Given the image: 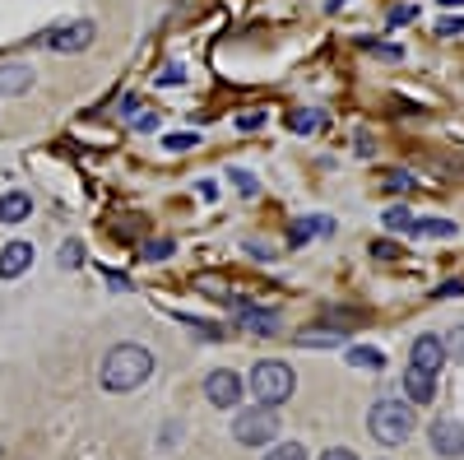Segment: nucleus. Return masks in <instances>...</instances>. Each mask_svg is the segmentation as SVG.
Masks as SVG:
<instances>
[{"label": "nucleus", "instance_id": "11", "mask_svg": "<svg viewBox=\"0 0 464 460\" xmlns=\"http://www.w3.org/2000/svg\"><path fill=\"white\" fill-rule=\"evenodd\" d=\"M237 312H242L237 317L242 330H251V335H279V317L275 312H260V307H246V302L237 307Z\"/></svg>", "mask_w": 464, "mask_h": 460}, {"label": "nucleus", "instance_id": "1", "mask_svg": "<svg viewBox=\"0 0 464 460\" xmlns=\"http://www.w3.org/2000/svg\"><path fill=\"white\" fill-rule=\"evenodd\" d=\"M153 372V354L140 349V344H116V349H107L102 358V387L107 391H135L144 387Z\"/></svg>", "mask_w": 464, "mask_h": 460}, {"label": "nucleus", "instance_id": "9", "mask_svg": "<svg viewBox=\"0 0 464 460\" xmlns=\"http://www.w3.org/2000/svg\"><path fill=\"white\" fill-rule=\"evenodd\" d=\"M37 84V74H33V65H0V93H10V98H19V93H28Z\"/></svg>", "mask_w": 464, "mask_h": 460}, {"label": "nucleus", "instance_id": "3", "mask_svg": "<svg viewBox=\"0 0 464 460\" xmlns=\"http://www.w3.org/2000/svg\"><path fill=\"white\" fill-rule=\"evenodd\" d=\"M293 387H297V377H293V367L279 363V358L251 367V391H256V400L269 405V409H279V405L293 396Z\"/></svg>", "mask_w": 464, "mask_h": 460}, {"label": "nucleus", "instance_id": "30", "mask_svg": "<svg viewBox=\"0 0 464 460\" xmlns=\"http://www.w3.org/2000/svg\"><path fill=\"white\" fill-rule=\"evenodd\" d=\"M437 33H441V37H450V33H464V19H441V24H437Z\"/></svg>", "mask_w": 464, "mask_h": 460}, {"label": "nucleus", "instance_id": "23", "mask_svg": "<svg viewBox=\"0 0 464 460\" xmlns=\"http://www.w3.org/2000/svg\"><path fill=\"white\" fill-rule=\"evenodd\" d=\"M446 358H455V363H464V326L446 339Z\"/></svg>", "mask_w": 464, "mask_h": 460}, {"label": "nucleus", "instance_id": "27", "mask_svg": "<svg viewBox=\"0 0 464 460\" xmlns=\"http://www.w3.org/2000/svg\"><path fill=\"white\" fill-rule=\"evenodd\" d=\"M163 144H168L172 153H186V149H196V135H168Z\"/></svg>", "mask_w": 464, "mask_h": 460}, {"label": "nucleus", "instance_id": "22", "mask_svg": "<svg viewBox=\"0 0 464 460\" xmlns=\"http://www.w3.org/2000/svg\"><path fill=\"white\" fill-rule=\"evenodd\" d=\"M381 181H385L381 191H391V196H404V191H409V177H404V172H385Z\"/></svg>", "mask_w": 464, "mask_h": 460}, {"label": "nucleus", "instance_id": "20", "mask_svg": "<svg viewBox=\"0 0 464 460\" xmlns=\"http://www.w3.org/2000/svg\"><path fill=\"white\" fill-rule=\"evenodd\" d=\"M172 256V238H159V242H144V260H168Z\"/></svg>", "mask_w": 464, "mask_h": 460}, {"label": "nucleus", "instance_id": "21", "mask_svg": "<svg viewBox=\"0 0 464 460\" xmlns=\"http://www.w3.org/2000/svg\"><path fill=\"white\" fill-rule=\"evenodd\" d=\"M181 321H186L190 330H196L200 339H223V330H218V326H209V321H196V317H181Z\"/></svg>", "mask_w": 464, "mask_h": 460}, {"label": "nucleus", "instance_id": "32", "mask_svg": "<svg viewBox=\"0 0 464 460\" xmlns=\"http://www.w3.org/2000/svg\"><path fill=\"white\" fill-rule=\"evenodd\" d=\"M404 19H413V5H395L391 10V24H404Z\"/></svg>", "mask_w": 464, "mask_h": 460}, {"label": "nucleus", "instance_id": "19", "mask_svg": "<svg viewBox=\"0 0 464 460\" xmlns=\"http://www.w3.org/2000/svg\"><path fill=\"white\" fill-rule=\"evenodd\" d=\"M61 265H65V270H74V265H84V242H80V238H70V242L61 247Z\"/></svg>", "mask_w": 464, "mask_h": 460}, {"label": "nucleus", "instance_id": "26", "mask_svg": "<svg viewBox=\"0 0 464 460\" xmlns=\"http://www.w3.org/2000/svg\"><path fill=\"white\" fill-rule=\"evenodd\" d=\"M372 256L376 260H400V247L395 242H372Z\"/></svg>", "mask_w": 464, "mask_h": 460}, {"label": "nucleus", "instance_id": "8", "mask_svg": "<svg viewBox=\"0 0 464 460\" xmlns=\"http://www.w3.org/2000/svg\"><path fill=\"white\" fill-rule=\"evenodd\" d=\"M413 367H422V372H441V363H446V339H437V335H418L413 339Z\"/></svg>", "mask_w": 464, "mask_h": 460}, {"label": "nucleus", "instance_id": "14", "mask_svg": "<svg viewBox=\"0 0 464 460\" xmlns=\"http://www.w3.org/2000/svg\"><path fill=\"white\" fill-rule=\"evenodd\" d=\"M348 367H362V372H385V354H381V349H367V344H353V349H348Z\"/></svg>", "mask_w": 464, "mask_h": 460}, {"label": "nucleus", "instance_id": "25", "mask_svg": "<svg viewBox=\"0 0 464 460\" xmlns=\"http://www.w3.org/2000/svg\"><path fill=\"white\" fill-rule=\"evenodd\" d=\"M385 223H391V228H395V233H404V228H413V219H409V210H391V214H385Z\"/></svg>", "mask_w": 464, "mask_h": 460}, {"label": "nucleus", "instance_id": "13", "mask_svg": "<svg viewBox=\"0 0 464 460\" xmlns=\"http://www.w3.org/2000/svg\"><path fill=\"white\" fill-rule=\"evenodd\" d=\"M33 214V201L24 191H10V196H0V223H24Z\"/></svg>", "mask_w": 464, "mask_h": 460}, {"label": "nucleus", "instance_id": "15", "mask_svg": "<svg viewBox=\"0 0 464 460\" xmlns=\"http://www.w3.org/2000/svg\"><path fill=\"white\" fill-rule=\"evenodd\" d=\"M288 131H297V135H316V131H321V117H316V112H288Z\"/></svg>", "mask_w": 464, "mask_h": 460}, {"label": "nucleus", "instance_id": "16", "mask_svg": "<svg viewBox=\"0 0 464 460\" xmlns=\"http://www.w3.org/2000/svg\"><path fill=\"white\" fill-rule=\"evenodd\" d=\"M196 289H200V293H214L218 302H232V289H227L218 275H196Z\"/></svg>", "mask_w": 464, "mask_h": 460}, {"label": "nucleus", "instance_id": "29", "mask_svg": "<svg viewBox=\"0 0 464 460\" xmlns=\"http://www.w3.org/2000/svg\"><path fill=\"white\" fill-rule=\"evenodd\" d=\"M260 122H265V112H242V122H237V126H242V131H256Z\"/></svg>", "mask_w": 464, "mask_h": 460}, {"label": "nucleus", "instance_id": "34", "mask_svg": "<svg viewBox=\"0 0 464 460\" xmlns=\"http://www.w3.org/2000/svg\"><path fill=\"white\" fill-rule=\"evenodd\" d=\"M441 5H464V0H441Z\"/></svg>", "mask_w": 464, "mask_h": 460}, {"label": "nucleus", "instance_id": "6", "mask_svg": "<svg viewBox=\"0 0 464 460\" xmlns=\"http://www.w3.org/2000/svg\"><path fill=\"white\" fill-rule=\"evenodd\" d=\"M205 400L218 405V409H237V400H242V377L232 372V367L209 372V377H205Z\"/></svg>", "mask_w": 464, "mask_h": 460}, {"label": "nucleus", "instance_id": "31", "mask_svg": "<svg viewBox=\"0 0 464 460\" xmlns=\"http://www.w3.org/2000/svg\"><path fill=\"white\" fill-rule=\"evenodd\" d=\"M321 460H358V455H353V451H348V446H330V451H325Z\"/></svg>", "mask_w": 464, "mask_h": 460}, {"label": "nucleus", "instance_id": "2", "mask_svg": "<svg viewBox=\"0 0 464 460\" xmlns=\"http://www.w3.org/2000/svg\"><path fill=\"white\" fill-rule=\"evenodd\" d=\"M367 428L381 446H400L413 433V409L404 400H376L372 414H367Z\"/></svg>", "mask_w": 464, "mask_h": 460}, {"label": "nucleus", "instance_id": "24", "mask_svg": "<svg viewBox=\"0 0 464 460\" xmlns=\"http://www.w3.org/2000/svg\"><path fill=\"white\" fill-rule=\"evenodd\" d=\"M232 186H237L242 196H256V191H260V186H256V177H251V172H242V168L232 172Z\"/></svg>", "mask_w": 464, "mask_h": 460}, {"label": "nucleus", "instance_id": "18", "mask_svg": "<svg viewBox=\"0 0 464 460\" xmlns=\"http://www.w3.org/2000/svg\"><path fill=\"white\" fill-rule=\"evenodd\" d=\"M413 228H418V233H428V238H455V223H446V219H422Z\"/></svg>", "mask_w": 464, "mask_h": 460}, {"label": "nucleus", "instance_id": "12", "mask_svg": "<svg viewBox=\"0 0 464 460\" xmlns=\"http://www.w3.org/2000/svg\"><path fill=\"white\" fill-rule=\"evenodd\" d=\"M404 396H409V400H418V405H428V400L437 396V381H432V372L409 367V377H404Z\"/></svg>", "mask_w": 464, "mask_h": 460}, {"label": "nucleus", "instance_id": "17", "mask_svg": "<svg viewBox=\"0 0 464 460\" xmlns=\"http://www.w3.org/2000/svg\"><path fill=\"white\" fill-rule=\"evenodd\" d=\"M265 460H306V446L302 442H279V446H269Z\"/></svg>", "mask_w": 464, "mask_h": 460}, {"label": "nucleus", "instance_id": "5", "mask_svg": "<svg viewBox=\"0 0 464 460\" xmlns=\"http://www.w3.org/2000/svg\"><path fill=\"white\" fill-rule=\"evenodd\" d=\"M93 24L89 19H70V24H56V28H47V37L43 43L52 47V52H61V56H74V52H84L89 43H93Z\"/></svg>", "mask_w": 464, "mask_h": 460}, {"label": "nucleus", "instance_id": "28", "mask_svg": "<svg viewBox=\"0 0 464 460\" xmlns=\"http://www.w3.org/2000/svg\"><path fill=\"white\" fill-rule=\"evenodd\" d=\"M297 344L306 349V344H339V335H330V330H316V335H297Z\"/></svg>", "mask_w": 464, "mask_h": 460}, {"label": "nucleus", "instance_id": "35", "mask_svg": "<svg viewBox=\"0 0 464 460\" xmlns=\"http://www.w3.org/2000/svg\"><path fill=\"white\" fill-rule=\"evenodd\" d=\"M0 455H5V446H0Z\"/></svg>", "mask_w": 464, "mask_h": 460}, {"label": "nucleus", "instance_id": "7", "mask_svg": "<svg viewBox=\"0 0 464 460\" xmlns=\"http://www.w3.org/2000/svg\"><path fill=\"white\" fill-rule=\"evenodd\" d=\"M432 451L446 455V460H459L464 455V424H455V418L432 424Z\"/></svg>", "mask_w": 464, "mask_h": 460}, {"label": "nucleus", "instance_id": "4", "mask_svg": "<svg viewBox=\"0 0 464 460\" xmlns=\"http://www.w3.org/2000/svg\"><path fill=\"white\" fill-rule=\"evenodd\" d=\"M279 433V414L260 405V409H242L237 418H232V437H237L242 446H269Z\"/></svg>", "mask_w": 464, "mask_h": 460}, {"label": "nucleus", "instance_id": "33", "mask_svg": "<svg viewBox=\"0 0 464 460\" xmlns=\"http://www.w3.org/2000/svg\"><path fill=\"white\" fill-rule=\"evenodd\" d=\"M464 293V284H446V289H437V298H459Z\"/></svg>", "mask_w": 464, "mask_h": 460}, {"label": "nucleus", "instance_id": "10", "mask_svg": "<svg viewBox=\"0 0 464 460\" xmlns=\"http://www.w3.org/2000/svg\"><path fill=\"white\" fill-rule=\"evenodd\" d=\"M28 265H33V247L28 242H10L5 251H0V279H19Z\"/></svg>", "mask_w": 464, "mask_h": 460}]
</instances>
